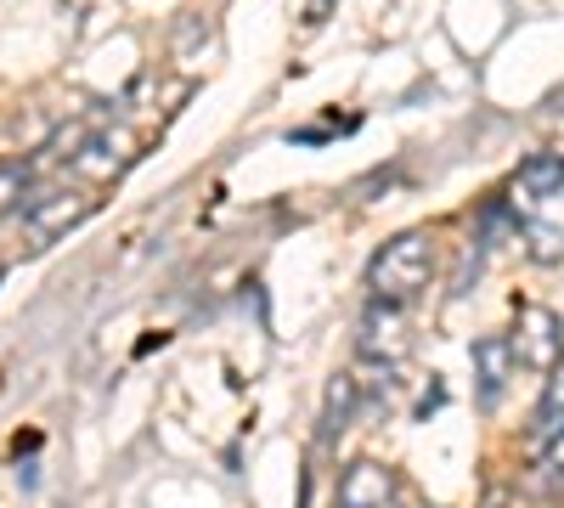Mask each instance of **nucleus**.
<instances>
[{
  "label": "nucleus",
  "mask_w": 564,
  "mask_h": 508,
  "mask_svg": "<svg viewBox=\"0 0 564 508\" xmlns=\"http://www.w3.org/2000/svg\"><path fill=\"white\" fill-rule=\"evenodd\" d=\"M135 159H141V136L124 130V125H102V130H85V142L74 148L68 170L85 187H113Z\"/></svg>",
  "instance_id": "4"
},
{
  "label": "nucleus",
  "mask_w": 564,
  "mask_h": 508,
  "mask_svg": "<svg viewBox=\"0 0 564 508\" xmlns=\"http://www.w3.org/2000/svg\"><path fill=\"white\" fill-rule=\"evenodd\" d=\"M564 430V356L547 367V379H542V401H536V424H531V441H553Z\"/></svg>",
  "instance_id": "9"
},
{
  "label": "nucleus",
  "mask_w": 564,
  "mask_h": 508,
  "mask_svg": "<svg viewBox=\"0 0 564 508\" xmlns=\"http://www.w3.org/2000/svg\"><path fill=\"white\" fill-rule=\"evenodd\" d=\"M90 215H97V198H90L85 181H74V187H52V193H34L23 204V238L29 249H52L57 238H68L74 226H85Z\"/></svg>",
  "instance_id": "3"
},
{
  "label": "nucleus",
  "mask_w": 564,
  "mask_h": 508,
  "mask_svg": "<svg viewBox=\"0 0 564 508\" xmlns=\"http://www.w3.org/2000/svg\"><path fill=\"white\" fill-rule=\"evenodd\" d=\"M513 361L531 367V374H547V367L564 356V328H558V316L547 305H520V316H513Z\"/></svg>",
  "instance_id": "5"
},
{
  "label": "nucleus",
  "mask_w": 564,
  "mask_h": 508,
  "mask_svg": "<svg viewBox=\"0 0 564 508\" xmlns=\"http://www.w3.org/2000/svg\"><path fill=\"white\" fill-rule=\"evenodd\" d=\"M508 215H513V233H520V244L536 266L564 260V159L558 153H536L513 170Z\"/></svg>",
  "instance_id": "1"
},
{
  "label": "nucleus",
  "mask_w": 564,
  "mask_h": 508,
  "mask_svg": "<svg viewBox=\"0 0 564 508\" xmlns=\"http://www.w3.org/2000/svg\"><path fill=\"white\" fill-rule=\"evenodd\" d=\"M356 407H361V379L339 374L334 385H327V401H322V441H334L339 430H350Z\"/></svg>",
  "instance_id": "10"
},
{
  "label": "nucleus",
  "mask_w": 564,
  "mask_h": 508,
  "mask_svg": "<svg viewBox=\"0 0 564 508\" xmlns=\"http://www.w3.org/2000/svg\"><path fill=\"white\" fill-rule=\"evenodd\" d=\"M34 175L40 164H0V215H23V204L34 198Z\"/></svg>",
  "instance_id": "11"
},
{
  "label": "nucleus",
  "mask_w": 564,
  "mask_h": 508,
  "mask_svg": "<svg viewBox=\"0 0 564 508\" xmlns=\"http://www.w3.org/2000/svg\"><path fill=\"white\" fill-rule=\"evenodd\" d=\"M406 305H384V300H372L367 316H361V334H356V350L367 361H379V367H395L406 356Z\"/></svg>",
  "instance_id": "6"
},
{
  "label": "nucleus",
  "mask_w": 564,
  "mask_h": 508,
  "mask_svg": "<svg viewBox=\"0 0 564 508\" xmlns=\"http://www.w3.org/2000/svg\"><path fill=\"white\" fill-rule=\"evenodd\" d=\"M430 277H435V244L423 233H401V238H390L379 255H372L367 289H372V300H384V305H412L423 289H430Z\"/></svg>",
  "instance_id": "2"
},
{
  "label": "nucleus",
  "mask_w": 564,
  "mask_h": 508,
  "mask_svg": "<svg viewBox=\"0 0 564 508\" xmlns=\"http://www.w3.org/2000/svg\"><path fill=\"white\" fill-rule=\"evenodd\" d=\"M334 508H395V469L390 464H372V457H356L339 475Z\"/></svg>",
  "instance_id": "7"
},
{
  "label": "nucleus",
  "mask_w": 564,
  "mask_h": 508,
  "mask_svg": "<svg viewBox=\"0 0 564 508\" xmlns=\"http://www.w3.org/2000/svg\"><path fill=\"white\" fill-rule=\"evenodd\" d=\"M204 45H209V23H204V12H186L181 29H175V45H170L175 63H181V68H198V52H204Z\"/></svg>",
  "instance_id": "12"
},
{
  "label": "nucleus",
  "mask_w": 564,
  "mask_h": 508,
  "mask_svg": "<svg viewBox=\"0 0 564 508\" xmlns=\"http://www.w3.org/2000/svg\"><path fill=\"white\" fill-rule=\"evenodd\" d=\"M475 401L491 412L497 401H502V390H508V379H513V345H508V334H486V339H475Z\"/></svg>",
  "instance_id": "8"
}]
</instances>
